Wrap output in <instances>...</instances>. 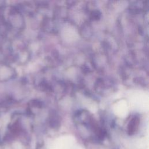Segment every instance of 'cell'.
<instances>
[]
</instances>
